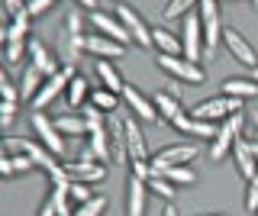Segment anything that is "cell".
Instances as JSON below:
<instances>
[{"mask_svg": "<svg viewBox=\"0 0 258 216\" xmlns=\"http://www.w3.org/2000/svg\"><path fill=\"white\" fill-rule=\"evenodd\" d=\"M7 146H10L13 152H26V155L32 158V165L45 171L48 184H68V181H71V178H68V168H64V165L58 162V155H52V152H48L42 142H32V139H10Z\"/></svg>", "mask_w": 258, "mask_h": 216, "instance_id": "obj_1", "label": "cell"}, {"mask_svg": "<svg viewBox=\"0 0 258 216\" xmlns=\"http://www.w3.org/2000/svg\"><path fill=\"white\" fill-rule=\"evenodd\" d=\"M81 52H84V20L75 10H68L61 20V33H58V55H61L64 68H75Z\"/></svg>", "mask_w": 258, "mask_h": 216, "instance_id": "obj_2", "label": "cell"}, {"mask_svg": "<svg viewBox=\"0 0 258 216\" xmlns=\"http://www.w3.org/2000/svg\"><path fill=\"white\" fill-rule=\"evenodd\" d=\"M200 26H204V55L213 58L223 42V20H220V4L216 0H200Z\"/></svg>", "mask_w": 258, "mask_h": 216, "instance_id": "obj_3", "label": "cell"}, {"mask_svg": "<svg viewBox=\"0 0 258 216\" xmlns=\"http://www.w3.org/2000/svg\"><path fill=\"white\" fill-rule=\"evenodd\" d=\"M242 107H245V100H236V97H226V94H220V97L200 100L197 107L190 110V116L194 119H207V123H223V119L242 113Z\"/></svg>", "mask_w": 258, "mask_h": 216, "instance_id": "obj_4", "label": "cell"}, {"mask_svg": "<svg viewBox=\"0 0 258 216\" xmlns=\"http://www.w3.org/2000/svg\"><path fill=\"white\" fill-rule=\"evenodd\" d=\"M155 65L161 71H168V75L181 84H204L207 81V71L200 68L197 61H187L184 55H158L155 52Z\"/></svg>", "mask_w": 258, "mask_h": 216, "instance_id": "obj_5", "label": "cell"}, {"mask_svg": "<svg viewBox=\"0 0 258 216\" xmlns=\"http://www.w3.org/2000/svg\"><path fill=\"white\" fill-rule=\"evenodd\" d=\"M242 126H245V116H242V113L223 119L220 132H216L213 142H210V162H223V158L229 155L232 146H236V139H242Z\"/></svg>", "mask_w": 258, "mask_h": 216, "instance_id": "obj_6", "label": "cell"}, {"mask_svg": "<svg viewBox=\"0 0 258 216\" xmlns=\"http://www.w3.org/2000/svg\"><path fill=\"white\" fill-rule=\"evenodd\" d=\"M177 39H181V55L184 58L200 65V58H204V26H200V13H187V17L181 20Z\"/></svg>", "mask_w": 258, "mask_h": 216, "instance_id": "obj_7", "label": "cell"}, {"mask_svg": "<svg viewBox=\"0 0 258 216\" xmlns=\"http://www.w3.org/2000/svg\"><path fill=\"white\" fill-rule=\"evenodd\" d=\"M116 20L126 26L129 39H133V45L152 49V26L142 20V13L136 10V7H129V4H119V7H116Z\"/></svg>", "mask_w": 258, "mask_h": 216, "instance_id": "obj_8", "label": "cell"}, {"mask_svg": "<svg viewBox=\"0 0 258 216\" xmlns=\"http://www.w3.org/2000/svg\"><path fill=\"white\" fill-rule=\"evenodd\" d=\"M29 123H32V132H36V139L42 142V146L52 152V155H64V135L58 132V126H55V119H48L45 113H36L32 110V116H29Z\"/></svg>", "mask_w": 258, "mask_h": 216, "instance_id": "obj_9", "label": "cell"}, {"mask_svg": "<svg viewBox=\"0 0 258 216\" xmlns=\"http://www.w3.org/2000/svg\"><path fill=\"white\" fill-rule=\"evenodd\" d=\"M123 135H126V155H129V162H152L145 132H142L139 119H136L133 113H123Z\"/></svg>", "mask_w": 258, "mask_h": 216, "instance_id": "obj_10", "label": "cell"}, {"mask_svg": "<svg viewBox=\"0 0 258 216\" xmlns=\"http://www.w3.org/2000/svg\"><path fill=\"white\" fill-rule=\"evenodd\" d=\"M75 78V68H61L58 75H52V78H45V84L39 87V94L32 97V110L36 113H42L45 107H52V100L58 97V94L68 91V81Z\"/></svg>", "mask_w": 258, "mask_h": 216, "instance_id": "obj_11", "label": "cell"}, {"mask_svg": "<svg viewBox=\"0 0 258 216\" xmlns=\"http://www.w3.org/2000/svg\"><path fill=\"white\" fill-rule=\"evenodd\" d=\"M200 149L194 146V142H177V146H168L155 152V158H152V171H161V168H171V165H190L197 162Z\"/></svg>", "mask_w": 258, "mask_h": 216, "instance_id": "obj_12", "label": "cell"}, {"mask_svg": "<svg viewBox=\"0 0 258 216\" xmlns=\"http://www.w3.org/2000/svg\"><path fill=\"white\" fill-rule=\"evenodd\" d=\"M64 168H68V178H71V181L94 184V181H103V178H107V165L97 162L91 149H84L78 162H71V165H64Z\"/></svg>", "mask_w": 258, "mask_h": 216, "instance_id": "obj_13", "label": "cell"}, {"mask_svg": "<svg viewBox=\"0 0 258 216\" xmlns=\"http://www.w3.org/2000/svg\"><path fill=\"white\" fill-rule=\"evenodd\" d=\"M119 97H123V103H126V110L133 113L136 119H142V123H158V110H155V103H152L145 94L139 91V87H133V84H126L123 91H119Z\"/></svg>", "mask_w": 258, "mask_h": 216, "instance_id": "obj_14", "label": "cell"}, {"mask_svg": "<svg viewBox=\"0 0 258 216\" xmlns=\"http://www.w3.org/2000/svg\"><path fill=\"white\" fill-rule=\"evenodd\" d=\"M223 42H226V49H229V55H232L236 61H242V65H248V68H255V65H258V52H255V45L248 42V39L242 36L239 29L226 26V29H223Z\"/></svg>", "mask_w": 258, "mask_h": 216, "instance_id": "obj_15", "label": "cell"}, {"mask_svg": "<svg viewBox=\"0 0 258 216\" xmlns=\"http://www.w3.org/2000/svg\"><path fill=\"white\" fill-rule=\"evenodd\" d=\"M91 26L97 29L100 36H107V39H113V42H119V45H133V39H129V33H126V26L119 23L116 17H110V13H100V10H91Z\"/></svg>", "mask_w": 258, "mask_h": 216, "instance_id": "obj_16", "label": "cell"}, {"mask_svg": "<svg viewBox=\"0 0 258 216\" xmlns=\"http://www.w3.org/2000/svg\"><path fill=\"white\" fill-rule=\"evenodd\" d=\"M84 52L94 55V58L113 61V58H123V55H126V45L113 42V39L100 36V33H87V36H84Z\"/></svg>", "mask_w": 258, "mask_h": 216, "instance_id": "obj_17", "label": "cell"}, {"mask_svg": "<svg viewBox=\"0 0 258 216\" xmlns=\"http://www.w3.org/2000/svg\"><path fill=\"white\" fill-rule=\"evenodd\" d=\"M145 203H149V184L136 174L126 178V216H145Z\"/></svg>", "mask_w": 258, "mask_h": 216, "instance_id": "obj_18", "label": "cell"}, {"mask_svg": "<svg viewBox=\"0 0 258 216\" xmlns=\"http://www.w3.org/2000/svg\"><path fill=\"white\" fill-rule=\"evenodd\" d=\"M26 52H29V65H36L45 78H52V75H58V71H61V65L55 61V55L45 49V42H39V39H29Z\"/></svg>", "mask_w": 258, "mask_h": 216, "instance_id": "obj_19", "label": "cell"}, {"mask_svg": "<svg viewBox=\"0 0 258 216\" xmlns=\"http://www.w3.org/2000/svg\"><path fill=\"white\" fill-rule=\"evenodd\" d=\"M232 162H236V171H239L245 181H252V178H255L258 162H255L252 149H248V139H236V146H232Z\"/></svg>", "mask_w": 258, "mask_h": 216, "instance_id": "obj_20", "label": "cell"}, {"mask_svg": "<svg viewBox=\"0 0 258 216\" xmlns=\"http://www.w3.org/2000/svg\"><path fill=\"white\" fill-rule=\"evenodd\" d=\"M42 84H45V75L36 65H29V61H26L23 71H20V84H16V87H20V100H29L32 103V97L39 94V87H42Z\"/></svg>", "mask_w": 258, "mask_h": 216, "instance_id": "obj_21", "label": "cell"}, {"mask_svg": "<svg viewBox=\"0 0 258 216\" xmlns=\"http://www.w3.org/2000/svg\"><path fill=\"white\" fill-rule=\"evenodd\" d=\"M94 71H97V78H100V84L107 87V91L119 94V91H123V87H126L123 75H119V68L113 65V61H103V58H97V61H94Z\"/></svg>", "mask_w": 258, "mask_h": 216, "instance_id": "obj_22", "label": "cell"}, {"mask_svg": "<svg viewBox=\"0 0 258 216\" xmlns=\"http://www.w3.org/2000/svg\"><path fill=\"white\" fill-rule=\"evenodd\" d=\"M152 49L158 55H181V39H177V33H171V29L155 26L152 29Z\"/></svg>", "mask_w": 258, "mask_h": 216, "instance_id": "obj_23", "label": "cell"}, {"mask_svg": "<svg viewBox=\"0 0 258 216\" xmlns=\"http://www.w3.org/2000/svg\"><path fill=\"white\" fill-rule=\"evenodd\" d=\"M223 94L226 97H236V100H248V97H258V84L252 78H226Z\"/></svg>", "mask_w": 258, "mask_h": 216, "instance_id": "obj_24", "label": "cell"}, {"mask_svg": "<svg viewBox=\"0 0 258 216\" xmlns=\"http://www.w3.org/2000/svg\"><path fill=\"white\" fill-rule=\"evenodd\" d=\"M64 97H68L71 107H78V110H81L87 100H91V81H87L84 75H75V78L68 81V91H64Z\"/></svg>", "mask_w": 258, "mask_h": 216, "instance_id": "obj_25", "label": "cell"}, {"mask_svg": "<svg viewBox=\"0 0 258 216\" xmlns=\"http://www.w3.org/2000/svg\"><path fill=\"white\" fill-rule=\"evenodd\" d=\"M87 149L94 152L97 162L107 165L113 158V149H110V129H97V132H87Z\"/></svg>", "mask_w": 258, "mask_h": 216, "instance_id": "obj_26", "label": "cell"}, {"mask_svg": "<svg viewBox=\"0 0 258 216\" xmlns=\"http://www.w3.org/2000/svg\"><path fill=\"white\" fill-rule=\"evenodd\" d=\"M152 174L171 181L174 187H190V184H197V174H194L187 165H171V168H161V171H152Z\"/></svg>", "mask_w": 258, "mask_h": 216, "instance_id": "obj_27", "label": "cell"}, {"mask_svg": "<svg viewBox=\"0 0 258 216\" xmlns=\"http://www.w3.org/2000/svg\"><path fill=\"white\" fill-rule=\"evenodd\" d=\"M155 110H158V116L165 119V123H174L177 116H184V107H181V100L171 97V94H155Z\"/></svg>", "mask_w": 258, "mask_h": 216, "instance_id": "obj_28", "label": "cell"}, {"mask_svg": "<svg viewBox=\"0 0 258 216\" xmlns=\"http://www.w3.org/2000/svg\"><path fill=\"white\" fill-rule=\"evenodd\" d=\"M119 94H113V91H107V87H91V103L97 110H103V113H116L119 110Z\"/></svg>", "mask_w": 258, "mask_h": 216, "instance_id": "obj_29", "label": "cell"}, {"mask_svg": "<svg viewBox=\"0 0 258 216\" xmlns=\"http://www.w3.org/2000/svg\"><path fill=\"white\" fill-rule=\"evenodd\" d=\"M55 126H58V132L61 135H87V123H84V116H75V113H64L55 119Z\"/></svg>", "mask_w": 258, "mask_h": 216, "instance_id": "obj_30", "label": "cell"}, {"mask_svg": "<svg viewBox=\"0 0 258 216\" xmlns=\"http://www.w3.org/2000/svg\"><path fill=\"white\" fill-rule=\"evenodd\" d=\"M194 7H200V0H168V7L161 10L165 20H184L187 13H194Z\"/></svg>", "mask_w": 258, "mask_h": 216, "instance_id": "obj_31", "label": "cell"}, {"mask_svg": "<svg viewBox=\"0 0 258 216\" xmlns=\"http://www.w3.org/2000/svg\"><path fill=\"white\" fill-rule=\"evenodd\" d=\"M81 116H84V123H87V132L107 129V113H103V110H97L94 103H84V107H81Z\"/></svg>", "mask_w": 258, "mask_h": 216, "instance_id": "obj_32", "label": "cell"}, {"mask_svg": "<svg viewBox=\"0 0 258 216\" xmlns=\"http://www.w3.org/2000/svg\"><path fill=\"white\" fill-rule=\"evenodd\" d=\"M103 210H107V197L94 194L87 203H78L75 206V216H103Z\"/></svg>", "mask_w": 258, "mask_h": 216, "instance_id": "obj_33", "label": "cell"}, {"mask_svg": "<svg viewBox=\"0 0 258 216\" xmlns=\"http://www.w3.org/2000/svg\"><path fill=\"white\" fill-rule=\"evenodd\" d=\"M145 184H149V190H155V194H158V197H165V200H168V203H171V200L177 197V187H174V184H171V181H165V178H158V174H152V178H149V181H145Z\"/></svg>", "mask_w": 258, "mask_h": 216, "instance_id": "obj_34", "label": "cell"}, {"mask_svg": "<svg viewBox=\"0 0 258 216\" xmlns=\"http://www.w3.org/2000/svg\"><path fill=\"white\" fill-rule=\"evenodd\" d=\"M216 132H220V126H216V123H207V119H194L190 116L187 135H197V139H213Z\"/></svg>", "mask_w": 258, "mask_h": 216, "instance_id": "obj_35", "label": "cell"}, {"mask_svg": "<svg viewBox=\"0 0 258 216\" xmlns=\"http://www.w3.org/2000/svg\"><path fill=\"white\" fill-rule=\"evenodd\" d=\"M68 197H71V203H87L94 194H91V184H84V181H68Z\"/></svg>", "mask_w": 258, "mask_h": 216, "instance_id": "obj_36", "label": "cell"}, {"mask_svg": "<svg viewBox=\"0 0 258 216\" xmlns=\"http://www.w3.org/2000/svg\"><path fill=\"white\" fill-rule=\"evenodd\" d=\"M26 45H29V39H7V45H4V52H7V61H23V55H26Z\"/></svg>", "mask_w": 258, "mask_h": 216, "instance_id": "obj_37", "label": "cell"}, {"mask_svg": "<svg viewBox=\"0 0 258 216\" xmlns=\"http://www.w3.org/2000/svg\"><path fill=\"white\" fill-rule=\"evenodd\" d=\"M10 36L13 39H29V17H26V13L10 20Z\"/></svg>", "mask_w": 258, "mask_h": 216, "instance_id": "obj_38", "label": "cell"}, {"mask_svg": "<svg viewBox=\"0 0 258 216\" xmlns=\"http://www.w3.org/2000/svg\"><path fill=\"white\" fill-rule=\"evenodd\" d=\"M10 162H13V171H16V174H29L32 168H36V165H32V158L26 155V152H13V155H10Z\"/></svg>", "mask_w": 258, "mask_h": 216, "instance_id": "obj_39", "label": "cell"}, {"mask_svg": "<svg viewBox=\"0 0 258 216\" xmlns=\"http://www.w3.org/2000/svg\"><path fill=\"white\" fill-rule=\"evenodd\" d=\"M245 210L258 213V171H255V178L248 181V187H245Z\"/></svg>", "mask_w": 258, "mask_h": 216, "instance_id": "obj_40", "label": "cell"}, {"mask_svg": "<svg viewBox=\"0 0 258 216\" xmlns=\"http://www.w3.org/2000/svg\"><path fill=\"white\" fill-rule=\"evenodd\" d=\"M52 4L55 0H26V17H42L45 10H52Z\"/></svg>", "mask_w": 258, "mask_h": 216, "instance_id": "obj_41", "label": "cell"}, {"mask_svg": "<svg viewBox=\"0 0 258 216\" xmlns=\"http://www.w3.org/2000/svg\"><path fill=\"white\" fill-rule=\"evenodd\" d=\"M13 119H16V103L0 100V126H10Z\"/></svg>", "mask_w": 258, "mask_h": 216, "instance_id": "obj_42", "label": "cell"}, {"mask_svg": "<svg viewBox=\"0 0 258 216\" xmlns=\"http://www.w3.org/2000/svg\"><path fill=\"white\" fill-rule=\"evenodd\" d=\"M4 10L10 13V20L23 17V13H26V0H4Z\"/></svg>", "mask_w": 258, "mask_h": 216, "instance_id": "obj_43", "label": "cell"}, {"mask_svg": "<svg viewBox=\"0 0 258 216\" xmlns=\"http://www.w3.org/2000/svg\"><path fill=\"white\" fill-rule=\"evenodd\" d=\"M39 216H58V206H55V197H52V190L45 194L42 206H39Z\"/></svg>", "mask_w": 258, "mask_h": 216, "instance_id": "obj_44", "label": "cell"}, {"mask_svg": "<svg viewBox=\"0 0 258 216\" xmlns=\"http://www.w3.org/2000/svg\"><path fill=\"white\" fill-rule=\"evenodd\" d=\"M7 178H16V171H13L10 155H0V181H7Z\"/></svg>", "mask_w": 258, "mask_h": 216, "instance_id": "obj_45", "label": "cell"}, {"mask_svg": "<svg viewBox=\"0 0 258 216\" xmlns=\"http://www.w3.org/2000/svg\"><path fill=\"white\" fill-rule=\"evenodd\" d=\"M78 7H84V10H97V0H75Z\"/></svg>", "mask_w": 258, "mask_h": 216, "instance_id": "obj_46", "label": "cell"}, {"mask_svg": "<svg viewBox=\"0 0 258 216\" xmlns=\"http://www.w3.org/2000/svg\"><path fill=\"white\" fill-rule=\"evenodd\" d=\"M7 39H10V26H0V45H7Z\"/></svg>", "mask_w": 258, "mask_h": 216, "instance_id": "obj_47", "label": "cell"}, {"mask_svg": "<svg viewBox=\"0 0 258 216\" xmlns=\"http://www.w3.org/2000/svg\"><path fill=\"white\" fill-rule=\"evenodd\" d=\"M248 149H252V155H255V162H258V139H248Z\"/></svg>", "mask_w": 258, "mask_h": 216, "instance_id": "obj_48", "label": "cell"}, {"mask_svg": "<svg viewBox=\"0 0 258 216\" xmlns=\"http://www.w3.org/2000/svg\"><path fill=\"white\" fill-rule=\"evenodd\" d=\"M161 216H177V210H174L171 203H168V206H165V213H161Z\"/></svg>", "mask_w": 258, "mask_h": 216, "instance_id": "obj_49", "label": "cell"}, {"mask_svg": "<svg viewBox=\"0 0 258 216\" xmlns=\"http://www.w3.org/2000/svg\"><path fill=\"white\" fill-rule=\"evenodd\" d=\"M252 81H255V84H258V65H255V68H252Z\"/></svg>", "mask_w": 258, "mask_h": 216, "instance_id": "obj_50", "label": "cell"}, {"mask_svg": "<svg viewBox=\"0 0 258 216\" xmlns=\"http://www.w3.org/2000/svg\"><path fill=\"white\" fill-rule=\"evenodd\" d=\"M252 126H255V132H258V113H252Z\"/></svg>", "mask_w": 258, "mask_h": 216, "instance_id": "obj_51", "label": "cell"}, {"mask_svg": "<svg viewBox=\"0 0 258 216\" xmlns=\"http://www.w3.org/2000/svg\"><path fill=\"white\" fill-rule=\"evenodd\" d=\"M216 4H242V0H216Z\"/></svg>", "mask_w": 258, "mask_h": 216, "instance_id": "obj_52", "label": "cell"}, {"mask_svg": "<svg viewBox=\"0 0 258 216\" xmlns=\"http://www.w3.org/2000/svg\"><path fill=\"white\" fill-rule=\"evenodd\" d=\"M0 81H7V71L4 68H0Z\"/></svg>", "mask_w": 258, "mask_h": 216, "instance_id": "obj_53", "label": "cell"}, {"mask_svg": "<svg viewBox=\"0 0 258 216\" xmlns=\"http://www.w3.org/2000/svg\"><path fill=\"white\" fill-rule=\"evenodd\" d=\"M252 7H255V10H258V0H252Z\"/></svg>", "mask_w": 258, "mask_h": 216, "instance_id": "obj_54", "label": "cell"}, {"mask_svg": "<svg viewBox=\"0 0 258 216\" xmlns=\"http://www.w3.org/2000/svg\"><path fill=\"white\" fill-rule=\"evenodd\" d=\"M210 216H223V213H210Z\"/></svg>", "mask_w": 258, "mask_h": 216, "instance_id": "obj_55", "label": "cell"}, {"mask_svg": "<svg viewBox=\"0 0 258 216\" xmlns=\"http://www.w3.org/2000/svg\"><path fill=\"white\" fill-rule=\"evenodd\" d=\"M55 4H58V0H55Z\"/></svg>", "mask_w": 258, "mask_h": 216, "instance_id": "obj_56", "label": "cell"}, {"mask_svg": "<svg viewBox=\"0 0 258 216\" xmlns=\"http://www.w3.org/2000/svg\"><path fill=\"white\" fill-rule=\"evenodd\" d=\"M0 155H4V152H0Z\"/></svg>", "mask_w": 258, "mask_h": 216, "instance_id": "obj_57", "label": "cell"}]
</instances>
